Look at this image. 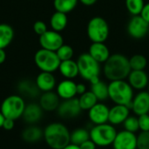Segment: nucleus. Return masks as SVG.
Instances as JSON below:
<instances>
[{
	"label": "nucleus",
	"instance_id": "1",
	"mask_svg": "<svg viewBox=\"0 0 149 149\" xmlns=\"http://www.w3.org/2000/svg\"><path fill=\"white\" fill-rule=\"evenodd\" d=\"M131 71L129 58L121 53L111 54L103 65V73L110 81L126 79Z\"/></svg>",
	"mask_w": 149,
	"mask_h": 149
},
{
	"label": "nucleus",
	"instance_id": "2",
	"mask_svg": "<svg viewBox=\"0 0 149 149\" xmlns=\"http://www.w3.org/2000/svg\"><path fill=\"white\" fill-rule=\"evenodd\" d=\"M71 133L67 127L60 122L48 124L43 131V138L52 149H63L70 142Z\"/></svg>",
	"mask_w": 149,
	"mask_h": 149
},
{
	"label": "nucleus",
	"instance_id": "3",
	"mask_svg": "<svg viewBox=\"0 0 149 149\" xmlns=\"http://www.w3.org/2000/svg\"><path fill=\"white\" fill-rule=\"evenodd\" d=\"M134 96L133 87L125 79L110 81L108 84V97L115 105H124L131 109Z\"/></svg>",
	"mask_w": 149,
	"mask_h": 149
},
{
	"label": "nucleus",
	"instance_id": "4",
	"mask_svg": "<svg viewBox=\"0 0 149 149\" xmlns=\"http://www.w3.org/2000/svg\"><path fill=\"white\" fill-rule=\"evenodd\" d=\"M116 135L117 131L110 123L94 125L90 130V139L97 147L105 148L113 145Z\"/></svg>",
	"mask_w": 149,
	"mask_h": 149
},
{
	"label": "nucleus",
	"instance_id": "5",
	"mask_svg": "<svg viewBox=\"0 0 149 149\" xmlns=\"http://www.w3.org/2000/svg\"><path fill=\"white\" fill-rule=\"evenodd\" d=\"M109 24L105 18L96 16L89 20L86 33L93 43H105L109 37Z\"/></svg>",
	"mask_w": 149,
	"mask_h": 149
},
{
	"label": "nucleus",
	"instance_id": "6",
	"mask_svg": "<svg viewBox=\"0 0 149 149\" xmlns=\"http://www.w3.org/2000/svg\"><path fill=\"white\" fill-rule=\"evenodd\" d=\"M25 106V101L21 95L12 94L3 100L0 111L6 119L17 120L22 118Z\"/></svg>",
	"mask_w": 149,
	"mask_h": 149
},
{
	"label": "nucleus",
	"instance_id": "7",
	"mask_svg": "<svg viewBox=\"0 0 149 149\" xmlns=\"http://www.w3.org/2000/svg\"><path fill=\"white\" fill-rule=\"evenodd\" d=\"M79 67V74L82 79L87 81H91L93 79L100 77V64L97 62L88 52L82 53L77 59Z\"/></svg>",
	"mask_w": 149,
	"mask_h": 149
},
{
	"label": "nucleus",
	"instance_id": "8",
	"mask_svg": "<svg viewBox=\"0 0 149 149\" xmlns=\"http://www.w3.org/2000/svg\"><path fill=\"white\" fill-rule=\"evenodd\" d=\"M34 62L37 67L41 72H54L58 70L60 65V59L58 58L56 52L39 49L34 55Z\"/></svg>",
	"mask_w": 149,
	"mask_h": 149
},
{
	"label": "nucleus",
	"instance_id": "9",
	"mask_svg": "<svg viewBox=\"0 0 149 149\" xmlns=\"http://www.w3.org/2000/svg\"><path fill=\"white\" fill-rule=\"evenodd\" d=\"M127 31L131 38L141 39L149 33V24L141 15L132 16L127 24Z\"/></svg>",
	"mask_w": 149,
	"mask_h": 149
},
{
	"label": "nucleus",
	"instance_id": "10",
	"mask_svg": "<svg viewBox=\"0 0 149 149\" xmlns=\"http://www.w3.org/2000/svg\"><path fill=\"white\" fill-rule=\"evenodd\" d=\"M81 108L79 106V99L72 98L69 100H65L60 102L57 112L60 118L62 119H74L79 115L81 113Z\"/></svg>",
	"mask_w": 149,
	"mask_h": 149
},
{
	"label": "nucleus",
	"instance_id": "11",
	"mask_svg": "<svg viewBox=\"0 0 149 149\" xmlns=\"http://www.w3.org/2000/svg\"><path fill=\"white\" fill-rule=\"evenodd\" d=\"M39 45L43 49L56 52L62 45H64V38L60 32L48 30L39 36Z\"/></svg>",
	"mask_w": 149,
	"mask_h": 149
},
{
	"label": "nucleus",
	"instance_id": "12",
	"mask_svg": "<svg viewBox=\"0 0 149 149\" xmlns=\"http://www.w3.org/2000/svg\"><path fill=\"white\" fill-rule=\"evenodd\" d=\"M113 147V149H137L135 134L126 130L117 133Z\"/></svg>",
	"mask_w": 149,
	"mask_h": 149
},
{
	"label": "nucleus",
	"instance_id": "13",
	"mask_svg": "<svg viewBox=\"0 0 149 149\" xmlns=\"http://www.w3.org/2000/svg\"><path fill=\"white\" fill-rule=\"evenodd\" d=\"M109 107L104 103H97L88 111L90 121L94 125H100L108 122Z\"/></svg>",
	"mask_w": 149,
	"mask_h": 149
},
{
	"label": "nucleus",
	"instance_id": "14",
	"mask_svg": "<svg viewBox=\"0 0 149 149\" xmlns=\"http://www.w3.org/2000/svg\"><path fill=\"white\" fill-rule=\"evenodd\" d=\"M131 109L137 116L148 113L149 111V93L147 91H141L132 100Z\"/></svg>",
	"mask_w": 149,
	"mask_h": 149
},
{
	"label": "nucleus",
	"instance_id": "15",
	"mask_svg": "<svg viewBox=\"0 0 149 149\" xmlns=\"http://www.w3.org/2000/svg\"><path fill=\"white\" fill-rule=\"evenodd\" d=\"M127 82L134 90L142 91L148 86V75L144 70H132L127 77Z\"/></svg>",
	"mask_w": 149,
	"mask_h": 149
},
{
	"label": "nucleus",
	"instance_id": "16",
	"mask_svg": "<svg viewBox=\"0 0 149 149\" xmlns=\"http://www.w3.org/2000/svg\"><path fill=\"white\" fill-rule=\"evenodd\" d=\"M130 115V108L124 105H114L109 109L108 122L113 126L123 124Z\"/></svg>",
	"mask_w": 149,
	"mask_h": 149
},
{
	"label": "nucleus",
	"instance_id": "17",
	"mask_svg": "<svg viewBox=\"0 0 149 149\" xmlns=\"http://www.w3.org/2000/svg\"><path fill=\"white\" fill-rule=\"evenodd\" d=\"M56 93L63 100L75 98L77 95V84L72 79H65L56 86Z\"/></svg>",
	"mask_w": 149,
	"mask_h": 149
},
{
	"label": "nucleus",
	"instance_id": "18",
	"mask_svg": "<svg viewBox=\"0 0 149 149\" xmlns=\"http://www.w3.org/2000/svg\"><path fill=\"white\" fill-rule=\"evenodd\" d=\"M39 106L45 112H53L58 109L60 104V98L52 91L43 93L39 98Z\"/></svg>",
	"mask_w": 149,
	"mask_h": 149
},
{
	"label": "nucleus",
	"instance_id": "19",
	"mask_svg": "<svg viewBox=\"0 0 149 149\" xmlns=\"http://www.w3.org/2000/svg\"><path fill=\"white\" fill-rule=\"evenodd\" d=\"M43 109L37 103H30L25 106L22 119L24 121L30 125H34L35 123L38 122L42 116H43Z\"/></svg>",
	"mask_w": 149,
	"mask_h": 149
},
{
	"label": "nucleus",
	"instance_id": "20",
	"mask_svg": "<svg viewBox=\"0 0 149 149\" xmlns=\"http://www.w3.org/2000/svg\"><path fill=\"white\" fill-rule=\"evenodd\" d=\"M35 83L42 93L52 91L56 87V78L52 72H41L36 78Z\"/></svg>",
	"mask_w": 149,
	"mask_h": 149
},
{
	"label": "nucleus",
	"instance_id": "21",
	"mask_svg": "<svg viewBox=\"0 0 149 149\" xmlns=\"http://www.w3.org/2000/svg\"><path fill=\"white\" fill-rule=\"evenodd\" d=\"M88 53L100 64H104L111 55L109 48L105 43H92Z\"/></svg>",
	"mask_w": 149,
	"mask_h": 149
},
{
	"label": "nucleus",
	"instance_id": "22",
	"mask_svg": "<svg viewBox=\"0 0 149 149\" xmlns=\"http://www.w3.org/2000/svg\"><path fill=\"white\" fill-rule=\"evenodd\" d=\"M58 71L60 74L66 79H73L79 75L77 61H74L73 59L61 61Z\"/></svg>",
	"mask_w": 149,
	"mask_h": 149
},
{
	"label": "nucleus",
	"instance_id": "23",
	"mask_svg": "<svg viewBox=\"0 0 149 149\" xmlns=\"http://www.w3.org/2000/svg\"><path fill=\"white\" fill-rule=\"evenodd\" d=\"M17 90L21 96H24L27 98H35L38 95L39 90L35 83V81H31L30 79L21 80L17 85Z\"/></svg>",
	"mask_w": 149,
	"mask_h": 149
},
{
	"label": "nucleus",
	"instance_id": "24",
	"mask_svg": "<svg viewBox=\"0 0 149 149\" xmlns=\"http://www.w3.org/2000/svg\"><path fill=\"white\" fill-rule=\"evenodd\" d=\"M22 139L30 144L36 143L43 138V130L34 125H30L22 132Z\"/></svg>",
	"mask_w": 149,
	"mask_h": 149
},
{
	"label": "nucleus",
	"instance_id": "25",
	"mask_svg": "<svg viewBox=\"0 0 149 149\" xmlns=\"http://www.w3.org/2000/svg\"><path fill=\"white\" fill-rule=\"evenodd\" d=\"M68 24V17L65 13L55 11L50 18V25L52 30L60 32L64 31Z\"/></svg>",
	"mask_w": 149,
	"mask_h": 149
},
{
	"label": "nucleus",
	"instance_id": "26",
	"mask_svg": "<svg viewBox=\"0 0 149 149\" xmlns=\"http://www.w3.org/2000/svg\"><path fill=\"white\" fill-rule=\"evenodd\" d=\"M14 29L8 24H0V49L8 47L14 38Z\"/></svg>",
	"mask_w": 149,
	"mask_h": 149
},
{
	"label": "nucleus",
	"instance_id": "27",
	"mask_svg": "<svg viewBox=\"0 0 149 149\" xmlns=\"http://www.w3.org/2000/svg\"><path fill=\"white\" fill-rule=\"evenodd\" d=\"M98 99L92 91H86L79 98V106L83 111H89L94 105L98 103Z\"/></svg>",
	"mask_w": 149,
	"mask_h": 149
},
{
	"label": "nucleus",
	"instance_id": "28",
	"mask_svg": "<svg viewBox=\"0 0 149 149\" xmlns=\"http://www.w3.org/2000/svg\"><path fill=\"white\" fill-rule=\"evenodd\" d=\"M90 91H92L93 93V94L96 96V98L100 101H104V100L109 99L108 85L102 80H100L95 84H92Z\"/></svg>",
	"mask_w": 149,
	"mask_h": 149
},
{
	"label": "nucleus",
	"instance_id": "29",
	"mask_svg": "<svg viewBox=\"0 0 149 149\" xmlns=\"http://www.w3.org/2000/svg\"><path fill=\"white\" fill-rule=\"evenodd\" d=\"M90 139V132L86 128L79 127L74 129L70 135V142L75 145H81L83 142Z\"/></svg>",
	"mask_w": 149,
	"mask_h": 149
},
{
	"label": "nucleus",
	"instance_id": "30",
	"mask_svg": "<svg viewBox=\"0 0 149 149\" xmlns=\"http://www.w3.org/2000/svg\"><path fill=\"white\" fill-rule=\"evenodd\" d=\"M78 2L79 0H53V6L56 11L67 14L76 8Z\"/></svg>",
	"mask_w": 149,
	"mask_h": 149
},
{
	"label": "nucleus",
	"instance_id": "31",
	"mask_svg": "<svg viewBox=\"0 0 149 149\" xmlns=\"http://www.w3.org/2000/svg\"><path fill=\"white\" fill-rule=\"evenodd\" d=\"M125 5L127 11L132 16L141 15V10L145 5L144 0H125Z\"/></svg>",
	"mask_w": 149,
	"mask_h": 149
},
{
	"label": "nucleus",
	"instance_id": "32",
	"mask_svg": "<svg viewBox=\"0 0 149 149\" xmlns=\"http://www.w3.org/2000/svg\"><path fill=\"white\" fill-rule=\"evenodd\" d=\"M131 70H144L148 65L146 57L142 54H134L129 58Z\"/></svg>",
	"mask_w": 149,
	"mask_h": 149
},
{
	"label": "nucleus",
	"instance_id": "33",
	"mask_svg": "<svg viewBox=\"0 0 149 149\" xmlns=\"http://www.w3.org/2000/svg\"><path fill=\"white\" fill-rule=\"evenodd\" d=\"M56 53H57L58 58L60 59V61H65V60L72 59L74 51L71 45L64 44L56 51Z\"/></svg>",
	"mask_w": 149,
	"mask_h": 149
},
{
	"label": "nucleus",
	"instance_id": "34",
	"mask_svg": "<svg viewBox=\"0 0 149 149\" xmlns=\"http://www.w3.org/2000/svg\"><path fill=\"white\" fill-rule=\"evenodd\" d=\"M123 126H124V130L135 134L136 132H138L140 130L138 117L129 115L127 117V119L124 121Z\"/></svg>",
	"mask_w": 149,
	"mask_h": 149
},
{
	"label": "nucleus",
	"instance_id": "35",
	"mask_svg": "<svg viewBox=\"0 0 149 149\" xmlns=\"http://www.w3.org/2000/svg\"><path fill=\"white\" fill-rule=\"evenodd\" d=\"M137 149H149V131H141L136 136Z\"/></svg>",
	"mask_w": 149,
	"mask_h": 149
},
{
	"label": "nucleus",
	"instance_id": "36",
	"mask_svg": "<svg viewBox=\"0 0 149 149\" xmlns=\"http://www.w3.org/2000/svg\"><path fill=\"white\" fill-rule=\"evenodd\" d=\"M33 31L34 32L38 35V36H41L42 34H44L45 31H48L47 29V25L46 24L42 21V20H38L36 21L34 24H33Z\"/></svg>",
	"mask_w": 149,
	"mask_h": 149
},
{
	"label": "nucleus",
	"instance_id": "37",
	"mask_svg": "<svg viewBox=\"0 0 149 149\" xmlns=\"http://www.w3.org/2000/svg\"><path fill=\"white\" fill-rule=\"evenodd\" d=\"M139 127L141 131H149V114L145 113L138 116Z\"/></svg>",
	"mask_w": 149,
	"mask_h": 149
},
{
	"label": "nucleus",
	"instance_id": "38",
	"mask_svg": "<svg viewBox=\"0 0 149 149\" xmlns=\"http://www.w3.org/2000/svg\"><path fill=\"white\" fill-rule=\"evenodd\" d=\"M14 127H15V120L5 118L2 128H3L6 131H10V130H12L14 128Z\"/></svg>",
	"mask_w": 149,
	"mask_h": 149
},
{
	"label": "nucleus",
	"instance_id": "39",
	"mask_svg": "<svg viewBox=\"0 0 149 149\" xmlns=\"http://www.w3.org/2000/svg\"><path fill=\"white\" fill-rule=\"evenodd\" d=\"M96 147H97V146L95 145V143H94L91 139L86 141L83 142L81 145H79L80 149H96Z\"/></svg>",
	"mask_w": 149,
	"mask_h": 149
},
{
	"label": "nucleus",
	"instance_id": "40",
	"mask_svg": "<svg viewBox=\"0 0 149 149\" xmlns=\"http://www.w3.org/2000/svg\"><path fill=\"white\" fill-rule=\"evenodd\" d=\"M141 16L148 22L149 24V3H145L142 10H141Z\"/></svg>",
	"mask_w": 149,
	"mask_h": 149
},
{
	"label": "nucleus",
	"instance_id": "41",
	"mask_svg": "<svg viewBox=\"0 0 149 149\" xmlns=\"http://www.w3.org/2000/svg\"><path fill=\"white\" fill-rule=\"evenodd\" d=\"M86 92V86L85 84H82V83L77 84V94L81 95L85 93Z\"/></svg>",
	"mask_w": 149,
	"mask_h": 149
},
{
	"label": "nucleus",
	"instance_id": "42",
	"mask_svg": "<svg viewBox=\"0 0 149 149\" xmlns=\"http://www.w3.org/2000/svg\"><path fill=\"white\" fill-rule=\"evenodd\" d=\"M79 1L86 6H92V5L95 4L98 0H79Z\"/></svg>",
	"mask_w": 149,
	"mask_h": 149
},
{
	"label": "nucleus",
	"instance_id": "43",
	"mask_svg": "<svg viewBox=\"0 0 149 149\" xmlns=\"http://www.w3.org/2000/svg\"><path fill=\"white\" fill-rule=\"evenodd\" d=\"M6 60V52L4 49H0V65L3 64Z\"/></svg>",
	"mask_w": 149,
	"mask_h": 149
},
{
	"label": "nucleus",
	"instance_id": "44",
	"mask_svg": "<svg viewBox=\"0 0 149 149\" xmlns=\"http://www.w3.org/2000/svg\"><path fill=\"white\" fill-rule=\"evenodd\" d=\"M63 149H80L79 146L72 144V143H69L66 147H65Z\"/></svg>",
	"mask_w": 149,
	"mask_h": 149
},
{
	"label": "nucleus",
	"instance_id": "45",
	"mask_svg": "<svg viewBox=\"0 0 149 149\" xmlns=\"http://www.w3.org/2000/svg\"><path fill=\"white\" fill-rule=\"evenodd\" d=\"M4 120H5V117L3 115V113H2L1 111H0V128L3 127V122H4Z\"/></svg>",
	"mask_w": 149,
	"mask_h": 149
},
{
	"label": "nucleus",
	"instance_id": "46",
	"mask_svg": "<svg viewBox=\"0 0 149 149\" xmlns=\"http://www.w3.org/2000/svg\"><path fill=\"white\" fill-rule=\"evenodd\" d=\"M148 92L149 93V83H148Z\"/></svg>",
	"mask_w": 149,
	"mask_h": 149
},
{
	"label": "nucleus",
	"instance_id": "47",
	"mask_svg": "<svg viewBox=\"0 0 149 149\" xmlns=\"http://www.w3.org/2000/svg\"><path fill=\"white\" fill-rule=\"evenodd\" d=\"M148 114H149V111H148Z\"/></svg>",
	"mask_w": 149,
	"mask_h": 149
}]
</instances>
